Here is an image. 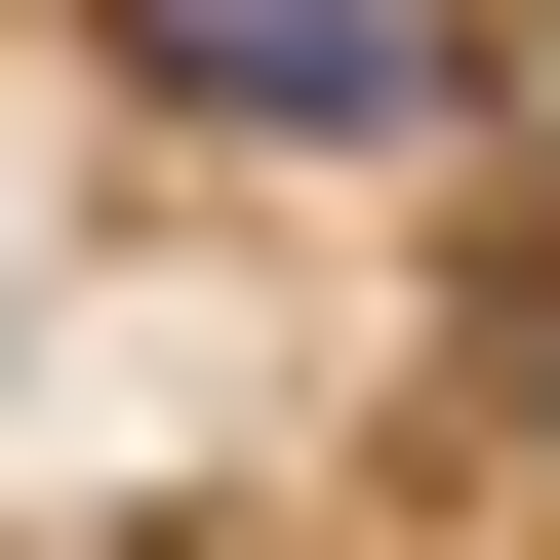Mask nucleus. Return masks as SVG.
Instances as JSON below:
<instances>
[{"instance_id":"f257e3e1","label":"nucleus","mask_w":560,"mask_h":560,"mask_svg":"<svg viewBox=\"0 0 560 560\" xmlns=\"http://www.w3.org/2000/svg\"><path fill=\"white\" fill-rule=\"evenodd\" d=\"M161 120H241V161H400V120H480V0H81Z\"/></svg>"},{"instance_id":"f03ea898","label":"nucleus","mask_w":560,"mask_h":560,"mask_svg":"<svg viewBox=\"0 0 560 560\" xmlns=\"http://www.w3.org/2000/svg\"><path fill=\"white\" fill-rule=\"evenodd\" d=\"M480 400H521V441H560V241H480Z\"/></svg>"}]
</instances>
